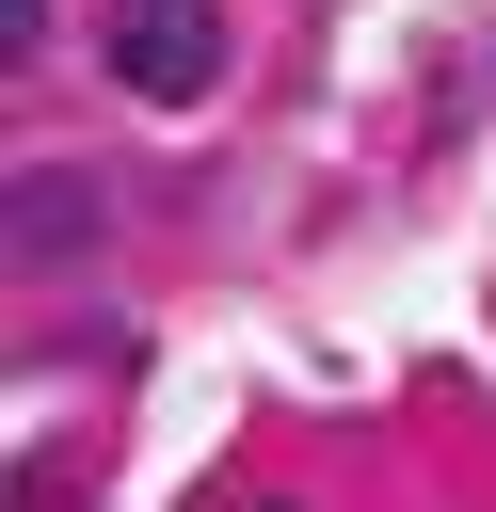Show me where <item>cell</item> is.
Wrapping results in <instances>:
<instances>
[{
	"instance_id": "6da1fadb",
	"label": "cell",
	"mask_w": 496,
	"mask_h": 512,
	"mask_svg": "<svg viewBox=\"0 0 496 512\" xmlns=\"http://www.w3.org/2000/svg\"><path fill=\"white\" fill-rule=\"evenodd\" d=\"M112 80L160 96V112L208 96V80H224V16H208V0H112Z\"/></svg>"
},
{
	"instance_id": "7a4b0ae2",
	"label": "cell",
	"mask_w": 496,
	"mask_h": 512,
	"mask_svg": "<svg viewBox=\"0 0 496 512\" xmlns=\"http://www.w3.org/2000/svg\"><path fill=\"white\" fill-rule=\"evenodd\" d=\"M96 224H112V192H96V176H64V160H48V176H16V256H32V272H48V256H80Z\"/></svg>"
},
{
	"instance_id": "3957f363",
	"label": "cell",
	"mask_w": 496,
	"mask_h": 512,
	"mask_svg": "<svg viewBox=\"0 0 496 512\" xmlns=\"http://www.w3.org/2000/svg\"><path fill=\"white\" fill-rule=\"evenodd\" d=\"M32 32H48V0H0V48H32Z\"/></svg>"
}]
</instances>
